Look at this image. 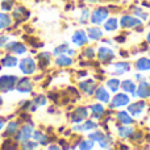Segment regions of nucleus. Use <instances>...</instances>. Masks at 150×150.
<instances>
[{
	"mask_svg": "<svg viewBox=\"0 0 150 150\" xmlns=\"http://www.w3.org/2000/svg\"><path fill=\"white\" fill-rule=\"evenodd\" d=\"M88 41V37L86 36V33L83 30H76L74 33L73 36V42L76 46H83V45H86Z\"/></svg>",
	"mask_w": 150,
	"mask_h": 150,
	"instance_id": "12",
	"label": "nucleus"
},
{
	"mask_svg": "<svg viewBox=\"0 0 150 150\" xmlns=\"http://www.w3.org/2000/svg\"><path fill=\"white\" fill-rule=\"evenodd\" d=\"M107 87H108L109 91H112V92H117L120 88V80L116 79V78H112V79H109L108 82H107Z\"/></svg>",
	"mask_w": 150,
	"mask_h": 150,
	"instance_id": "28",
	"label": "nucleus"
},
{
	"mask_svg": "<svg viewBox=\"0 0 150 150\" xmlns=\"http://www.w3.org/2000/svg\"><path fill=\"white\" fill-rule=\"evenodd\" d=\"M136 66H137V70L140 71H148L150 70V59L149 58H140Z\"/></svg>",
	"mask_w": 150,
	"mask_h": 150,
	"instance_id": "19",
	"label": "nucleus"
},
{
	"mask_svg": "<svg viewBox=\"0 0 150 150\" xmlns=\"http://www.w3.org/2000/svg\"><path fill=\"white\" fill-rule=\"evenodd\" d=\"M148 41L150 42V32H149V34H148Z\"/></svg>",
	"mask_w": 150,
	"mask_h": 150,
	"instance_id": "47",
	"label": "nucleus"
},
{
	"mask_svg": "<svg viewBox=\"0 0 150 150\" xmlns=\"http://www.w3.org/2000/svg\"><path fill=\"white\" fill-rule=\"evenodd\" d=\"M67 50H69V45L67 44L59 45V46L54 50V54L55 55H61V54H63V53H67Z\"/></svg>",
	"mask_w": 150,
	"mask_h": 150,
	"instance_id": "33",
	"label": "nucleus"
},
{
	"mask_svg": "<svg viewBox=\"0 0 150 150\" xmlns=\"http://www.w3.org/2000/svg\"><path fill=\"white\" fill-rule=\"evenodd\" d=\"M136 79L140 80V82H142V80H144V76H142V75H140V74H137V75H136Z\"/></svg>",
	"mask_w": 150,
	"mask_h": 150,
	"instance_id": "45",
	"label": "nucleus"
},
{
	"mask_svg": "<svg viewBox=\"0 0 150 150\" xmlns=\"http://www.w3.org/2000/svg\"><path fill=\"white\" fill-rule=\"evenodd\" d=\"M8 42V37L5 36H1L0 37V46H5V44Z\"/></svg>",
	"mask_w": 150,
	"mask_h": 150,
	"instance_id": "43",
	"label": "nucleus"
},
{
	"mask_svg": "<svg viewBox=\"0 0 150 150\" xmlns=\"http://www.w3.org/2000/svg\"><path fill=\"white\" fill-rule=\"evenodd\" d=\"M98 127V124L93 121H91V120H88V121H86L83 125H76V127H74V130H80V132H87V130H91V129H95V128Z\"/></svg>",
	"mask_w": 150,
	"mask_h": 150,
	"instance_id": "17",
	"label": "nucleus"
},
{
	"mask_svg": "<svg viewBox=\"0 0 150 150\" xmlns=\"http://www.w3.org/2000/svg\"><path fill=\"white\" fill-rule=\"evenodd\" d=\"M93 144H92V140L90 141H82V142L78 145V148L79 149H92Z\"/></svg>",
	"mask_w": 150,
	"mask_h": 150,
	"instance_id": "37",
	"label": "nucleus"
},
{
	"mask_svg": "<svg viewBox=\"0 0 150 150\" xmlns=\"http://www.w3.org/2000/svg\"><path fill=\"white\" fill-rule=\"evenodd\" d=\"M87 1H90V3H96V1H99V0H87Z\"/></svg>",
	"mask_w": 150,
	"mask_h": 150,
	"instance_id": "46",
	"label": "nucleus"
},
{
	"mask_svg": "<svg viewBox=\"0 0 150 150\" xmlns=\"http://www.w3.org/2000/svg\"><path fill=\"white\" fill-rule=\"evenodd\" d=\"M38 58H40V62H42L44 65H47L50 59V53H42V54H40Z\"/></svg>",
	"mask_w": 150,
	"mask_h": 150,
	"instance_id": "39",
	"label": "nucleus"
},
{
	"mask_svg": "<svg viewBox=\"0 0 150 150\" xmlns=\"http://www.w3.org/2000/svg\"><path fill=\"white\" fill-rule=\"evenodd\" d=\"M55 63H57L58 66H70L71 63H73V59H71L70 57H67V55L61 54V55H58Z\"/></svg>",
	"mask_w": 150,
	"mask_h": 150,
	"instance_id": "25",
	"label": "nucleus"
},
{
	"mask_svg": "<svg viewBox=\"0 0 150 150\" xmlns=\"http://www.w3.org/2000/svg\"><path fill=\"white\" fill-rule=\"evenodd\" d=\"M88 16H90V12H88V9H84L82 12V17H80V23L82 24H84V23H87V20H88Z\"/></svg>",
	"mask_w": 150,
	"mask_h": 150,
	"instance_id": "40",
	"label": "nucleus"
},
{
	"mask_svg": "<svg viewBox=\"0 0 150 150\" xmlns=\"http://www.w3.org/2000/svg\"><path fill=\"white\" fill-rule=\"evenodd\" d=\"M87 115H88L87 108H84V107H80V108L75 109V111L73 112V115H71V120H73V122L76 124V122L83 121V120L87 117Z\"/></svg>",
	"mask_w": 150,
	"mask_h": 150,
	"instance_id": "10",
	"label": "nucleus"
},
{
	"mask_svg": "<svg viewBox=\"0 0 150 150\" xmlns=\"http://www.w3.org/2000/svg\"><path fill=\"white\" fill-rule=\"evenodd\" d=\"M130 101L129 96L125 95V93H117L116 96L113 98L111 103V107L112 108H119V107H124V105H128V103Z\"/></svg>",
	"mask_w": 150,
	"mask_h": 150,
	"instance_id": "5",
	"label": "nucleus"
},
{
	"mask_svg": "<svg viewBox=\"0 0 150 150\" xmlns=\"http://www.w3.org/2000/svg\"><path fill=\"white\" fill-rule=\"evenodd\" d=\"M149 52H150V50H149Z\"/></svg>",
	"mask_w": 150,
	"mask_h": 150,
	"instance_id": "49",
	"label": "nucleus"
},
{
	"mask_svg": "<svg viewBox=\"0 0 150 150\" xmlns=\"http://www.w3.org/2000/svg\"><path fill=\"white\" fill-rule=\"evenodd\" d=\"M84 55L88 58H93V49L92 47H88V49L84 52Z\"/></svg>",
	"mask_w": 150,
	"mask_h": 150,
	"instance_id": "42",
	"label": "nucleus"
},
{
	"mask_svg": "<svg viewBox=\"0 0 150 150\" xmlns=\"http://www.w3.org/2000/svg\"><path fill=\"white\" fill-rule=\"evenodd\" d=\"M112 73L116 74V75H122L124 73H128V71L130 70V65L127 62H119V63H115L113 66H112Z\"/></svg>",
	"mask_w": 150,
	"mask_h": 150,
	"instance_id": "13",
	"label": "nucleus"
},
{
	"mask_svg": "<svg viewBox=\"0 0 150 150\" xmlns=\"http://www.w3.org/2000/svg\"><path fill=\"white\" fill-rule=\"evenodd\" d=\"M18 129V122L16 121H11L9 124L7 125V130H5V136H15L17 133Z\"/></svg>",
	"mask_w": 150,
	"mask_h": 150,
	"instance_id": "27",
	"label": "nucleus"
},
{
	"mask_svg": "<svg viewBox=\"0 0 150 150\" xmlns=\"http://www.w3.org/2000/svg\"><path fill=\"white\" fill-rule=\"evenodd\" d=\"M137 95L140 96L141 99H145L150 96V86L146 82H141L140 86H138V90H137Z\"/></svg>",
	"mask_w": 150,
	"mask_h": 150,
	"instance_id": "15",
	"label": "nucleus"
},
{
	"mask_svg": "<svg viewBox=\"0 0 150 150\" xmlns=\"http://www.w3.org/2000/svg\"><path fill=\"white\" fill-rule=\"evenodd\" d=\"M149 24H150V20H149Z\"/></svg>",
	"mask_w": 150,
	"mask_h": 150,
	"instance_id": "48",
	"label": "nucleus"
},
{
	"mask_svg": "<svg viewBox=\"0 0 150 150\" xmlns=\"http://www.w3.org/2000/svg\"><path fill=\"white\" fill-rule=\"evenodd\" d=\"M18 67H20L21 73L25 75H30L36 73V62H34L32 58H24L20 61L18 63Z\"/></svg>",
	"mask_w": 150,
	"mask_h": 150,
	"instance_id": "2",
	"label": "nucleus"
},
{
	"mask_svg": "<svg viewBox=\"0 0 150 150\" xmlns=\"http://www.w3.org/2000/svg\"><path fill=\"white\" fill-rule=\"evenodd\" d=\"M87 33H88V37H90L91 40H99V38H101V36H103V32H101L99 28H88Z\"/></svg>",
	"mask_w": 150,
	"mask_h": 150,
	"instance_id": "26",
	"label": "nucleus"
},
{
	"mask_svg": "<svg viewBox=\"0 0 150 150\" xmlns=\"http://www.w3.org/2000/svg\"><path fill=\"white\" fill-rule=\"evenodd\" d=\"M17 76L15 75H3L0 76V91L1 92H9L16 87Z\"/></svg>",
	"mask_w": 150,
	"mask_h": 150,
	"instance_id": "1",
	"label": "nucleus"
},
{
	"mask_svg": "<svg viewBox=\"0 0 150 150\" xmlns=\"http://www.w3.org/2000/svg\"><path fill=\"white\" fill-rule=\"evenodd\" d=\"M16 88H17L18 92H30L32 88H33V84H32L30 79H28V78H24V79H17V83H16Z\"/></svg>",
	"mask_w": 150,
	"mask_h": 150,
	"instance_id": "7",
	"label": "nucleus"
},
{
	"mask_svg": "<svg viewBox=\"0 0 150 150\" xmlns=\"http://www.w3.org/2000/svg\"><path fill=\"white\" fill-rule=\"evenodd\" d=\"M107 17H108V9L107 8H98L93 11L92 16H91V21L96 25H100Z\"/></svg>",
	"mask_w": 150,
	"mask_h": 150,
	"instance_id": "3",
	"label": "nucleus"
},
{
	"mask_svg": "<svg viewBox=\"0 0 150 150\" xmlns=\"http://www.w3.org/2000/svg\"><path fill=\"white\" fill-rule=\"evenodd\" d=\"M90 109H91V112H92L95 119H100V117L104 115V107L101 105V104H93V105H91Z\"/></svg>",
	"mask_w": 150,
	"mask_h": 150,
	"instance_id": "22",
	"label": "nucleus"
},
{
	"mask_svg": "<svg viewBox=\"0 0 150 150\" xmlns=\"http://www.w3.org/2000/svg\"><path fill=\"white\" fill-rule=\"evenodd\" d=\"M37 146H38V144H36V142H30V141H24V144L21 145V148L23 149H36Z\"/></svg>",
	"mask_w": 150,
	"mask_h": 150,
	"instance_id": "38",
	"label": "nucleus"
},
{
	"mask_svg": "<svg viewBox=\"0 0 150 150\" xmlns=\"http://www.w3.org/2000/svg\"><path fill=\"white\" fill-rule=\"evenodd\" d=\"M12 24V18L7 13H0V30L1 29H7Z\"/></svg>",
	"mask_w": 150,
	"mask_h": 150,
	"instance_id": "21",
	"label": "nucleus"
},
{
	"mask_svg": "<svg viewBox=\"0 0 150 150\" xmlns=\"http://www.w3.org/2000/svg\"><path fill=\"white\" fill-rule=\"evenodd\" d=\"M4 119H1V117H0V130L3 129V128H4Z\"/></svg>",
	"mask_w": 150,
	"mask_h": 150,
	"instance_id": "44",
	"label": "nucleus"
},
{
	"mask_svg": "<svg viewBox=\"0 0 150 150\" xmlns=\"http://www.w3.org/2000/svg\"><path fill=\"white\" fill-rule=\"evenodd\" d=\"M26 16H28V12L25 11V8H24V7H17L15 11H13V17H15L16 20H20V18H26Z\"/></svg>",
	"mask_w": 150,
	"mask_h": 150,
	"instance_id": "29",
	"label": "nucleus"
},
{
	"mask_svg": "<svg viewBox=\"0 0 150 150\" xmlns=\"http://www.w3.org/2000/svg\"><path fill=\"white\" fill-rule=\"evenodd\" d=\"M132 133H133V129L132 128H129V127L119 128V136L120 137H122V138H127V137H129V136H132Z\"/></svg>",
	"mask_w": 150,
	"mask_h": 150,
	"instance_id": "31",
	"label": "nucleus"
},
{
	"mask_svg": "<svg viewBox=\"0 0 150 150\" xmlns=\"http://www.w3.org/2000/svg\"><path fill=\"white\" fill-rule=\"evenodd\" d=\"M33 137L36 138V140L38 141L41 145H47V142H49L47 137L44 134V133H41V132H33Z\"/></svg>",
	"mask_w": 150,
	"mask_h": 150,
	"instance_id": "30",
	"label": "nucleus"
},
{
	"mask_svg": "<svg viewBox=\"0 0 150 150\" xmlns=\"http://www.w3.org/2000/svg\"><path fill=\"white\" fill-rule=\"evenodd\" d=\"M141 20L136 17H132V16H122L121 20H120V26L121 28H133V26L141 25Z\"/></svg>",
	"mask_w": 150,
	"mask_h": 150,
	"instance_id": "6",
	"label": "nucleus"
},
{
	"mask_svg": "<svg viewBox=\"0 0 150 150\" xmlns=\"http://www.w3.org/2000/svg\"><path fill=\"white\" fill-rule=\"evenodd\" d=\"M117 28H119V20L115 17H111L104 24V29H105L107 32H113V30H116Z\"/></svg>",
	"mask_w": 150,
	"mask_h": 150,
	"instance_id": "20",
	"label": "nucleus"
},
{
	"mask_svg": "<svg viewBox=\"0 0 150 150\" xmlns=\"http://www.w3.org/2000/svg\"><path fill=\"white\" fill-rule=\"evenodd\" d=\"M45 104H46V98L44 95H40L34 99V105L40 107V105H45Z\"/></svg>",
	"mask_w": 150,
	"mask_h": 150,
	"instance_id": "35",
	"label": "nucleus"
},
{
	"mask_svg": "<svg viewBox=\"0 0 150 150\" xmlns=\"http://www.w3.org/2000/svg\"><path fill=\"white\" fill-rule=\"evenodd\" d=\"M98 57L100 61H111L112 58L115 57V53H113V50L109 49V47L101 46V47H99Z\"/></svg>",
	"mask_w": 150,
	"mask_h": 150,
	"instance_id": "11",
	"label": "nucleus"
},
{
	"mask_svg": "<svg viewBox=\"0 0 150 150\" xmlns=\"http://www.w3.org/2000/svg\"><path fill=\"white\" fill-rule=\"evenodd\" d=\"M117 119H119L120 122H122V124H125V125H129V124H132L133 122L132 116H130L128 112H125V111L119 112V113H117Z\"/></svg>",
	"mask_w": 150,
	"mask_h": 150,
	"instance_id": "18",
	"label": "nucleus"
},
{
	"mask_svg": "<svg viewBox=\"0 0 150 150\" xmlns=\"http://www.w3.org/2000/svg\"><path fill=\"white\" fill-rule=\"evenodd\" d=\"M32 136H33V127H32L30 124H28V125H24V127L20 129V132H17L16 140L24 142V141H28Z\"/></svg>",
	"mask_w": 150,
	"mask_h": 150,
	"instance_id": "4",
	"label": "nucleus"
},
{
	"mask_svg": "<svg viewBox=\"0 0 150 150\" xmlns=\"http://www.w3.org/2000/svg\"><path fill=\"white\" fill-rule=\"evenodd\" d=\"M104 137H105V134H104L103 132H100V130H96V132H93V133H90V136H88L90 140L96 141V142H100Z\"/></svg>",
	"mask_w": 150,
	"mask_h": 150,
	"instance_id": "32",
	"label": "nucleus"
},
{
	"mask_svg": "<svg viewBox=\"0 0 150 150\" xmlns=\"http://www.w3.org/2000/svg\"><path fill=\"white\" fill-rule=\"evenodd\" d=\"M99 144H100L101 148L107 149V148H109V146H111V144H112V138L109 137V136H105V137H104Z\"/></svg>",
	"mask_w": 150,
	"mask_h": 150,
	"instance_id": "34",
	"label": "nucleus"
},
{
	"mask_svg": "<svg viewBox=\"0 0 150 150\" xmlns=\"http://www.w3.org/2000/svg\"><path fill=\"white\" fill-rule=\"evenodd\" d=\"M146 104L145 101H136V103H132L129 107H128V112H130V115L133 116H141V113L144 112Z\"/></svg>",
	"mask_w": 150,
	"mask_h": 150,
	"instance_id": "8",
	"label": "nucleus"
},
{
	"mask_svg": "<svg viewBox=\"0 0 150 150\" xmlns=\"http://www.w3.org/2000/svg\"><path fill=\"white\" fill-rule=\"evenodd\" d=\"M5 49L9 50V52H13L16 54H24L26 52V47L24 44H20V42H9V44H5Z\"/></svg>",
	"mask_w": 150,
	"mask_h": 150,
	"instance_id": "9",
	"label": "nucleus"
},
{
	"mask_svg": "<svg viewBox=\"0 0 150 150\" xmlns=\"http://www.w3.org/2000/svg\"><path fill=\"white\" fill-rule=\"evenodd\" d=\"M134 12H136V15L140 16L141 18H148V13L144 12V11H142V9H140V8H136Z\"/></svg>",
	"mask_w": 150,
	"mask_h": 150,
	"instance_id": "41",
	"label": "nucleus"
},
{
	"mask_svg": "<svg viewBox=\"0 0 150 150\" xmlns=\"http://www.w3.org/2000/svg\"><path fill=\"white\" fill-rule=\"evenodd\" d=\"M1 8L3 11H11L13 8V0H4L1 3Z\"/></svg>",
	"mask_w": 150,
	"mask_h": 150,
	"instance_id": "36",
	"label": "nucleus"
},
{
	"mask_svg": "<svg viewBox=\"0 0 150 150\" xmlns=\"http://www.w3.org/2000/svg\"><path fill=\"white\" fill-rule=\"evenodd\" d=\"M79 87H80V90L84 91L86 93L92 95L93 90H95V87H96V84H95V82H93L92 79H88V80H84V82H80L79 83Z\"/></svg>",
	"mask_w": 150,
	"mask_h": 150,
	"instance_id": "14",
	"label": "nucleus"
},
{
	"mask_svg": "<svg viewBox=\"0 0 150 150\" xmlns=\"http://www.w3.org/2000/svg\"><path fill=\"white\" fill-rule=\"evenodd\" d=\"M95 95H96V98H98V100L101 101V103H108L109 101V92L104 87H99L98 90H96Z\"/></svg>",
	"mask_w": 150,
	"mask_h": 150,
	"instance_id": "16",
	"label": "nucleus"
},
{
	"mask_svg": "<svg viewBox=\"0 0 150 150\" xmlns=\"http://www.w3.org/2000/svg\"><path fill=\"white\" fill-rule=\"evenodd\" d=\"M1 65L5 67H13V66L17 65V58L13 57V55H7L1 59Z\"/></svg>",
	"mask_w": 150,
	"mask_h": 150,
	"instance_id": "24",
	"label": "nucleus"
},
{
	"mask_svg": "<svg viewBox=\"0 0 150 150\" xmlns=\"http://www.w3.org/2000/svg\"><path fill=\"white\" fill-rule=\"evenodd\" d=\"M121 87H122V90L128 93H134V91H136V84L130 79H125L124 82L121 83Z\"/></svg>",
	"mask_w": 150,
	"mask_h": 150,
	"instance_id": "23",
	"label": "nucleus"
}]
</instances>
